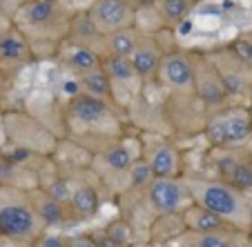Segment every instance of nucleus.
<instances>
[{
	"label": "nucleus",
	"instance_id": "14",
	"mask_svg": "<svg viewBox=\"0 0 252 247\" xmlns=\"http://www.w3.org/2000/svg\"><path fill=\"white\" fill-rule=\"evenodd\" d=\"M67 43L92 47V49H96L100 56H107V33H103L98 29V25H96L94 18H92L90 9L76 11L74 16H69Z\"/></svg>",
	"mask_w": 252,
	"mask_h": 247
},
{
	"label": "nucleus",
	"instance_id": "2",
	"mask_svg": "<svg viewBox=\"0 0 252 247\" xmlns=\"http://www.w3.org/2000/svg\"><path fill=\"white\" fill-rule=\"evenodd\" d=\"M47 225L38 216L27 190L5 187L0 194V236L20 245H33Z\"/></svg>",
	"mask_w": 252,
	"mask_h": 247
},
{
	"label": "nucleus",
	"instance_id": "23",
	"mask_svg": "<svg viewBox=\"0 0 252 247\" xmlns=\"http://www.w3.org/2000/svg\"><path fill=\"white\" fill-rule=\"evenodd\" d=\"M32 56L29 40L25 38L23 29L0 33V58L2 60H27Z\"/></svg>",
	"mask_w": 252,
	"mask_h": 247
},
{
	"label": "nucleus",
	"instance_id": "16",
	"mask_svg": "<svg viewBox=\"0 0 252 247\" xmlns=\"http://www.w3.org/2000/svg\"><path fill=\"white\" fill-rule=\"evenodd\" d=\"M145 161L152 165L154 176H181V154L167 140H152V143L143 145V154Z\"/></svg>",
	"mask_w": 252,
	"mask_h": 247
},
{
	"label": "nucleus",
	"instance_id": "22",
	"mask_svg": "<svg viewBox=\"0 0 252 247\" xmlns=\"http://www.w3.org/2000/svg\"><path fill=\"white\" fill-rule=\"evenodd\" d=\"M63 60L78 74L90 72V69H96V67L103 65V56H100L96 49L83 47V45H74V43H67V52H65V56H63Z\"/></svg>",
	"mask_w": 252,
	"mask_h": 247
},
{
	"label": "nucleus",
	"instance_id": "28",
	"mask_svg": "<svg viewBox=\"0 0 252 247\" xmlns=\"http://www.w3.org/2000/svg\"><path fill=\"white\" fill-rule=\"evenodd\" d=\"M228 47L232 49V52L237 54V56L241 58L243 62H248V65L252 67V45L248 43V38H246V36H241V38H237V40H234V43H230Z\"/></svg>",
	"mask_w": 252,
	"mask_h": 247
},
{
	"label": "nucleus",
	"instance_id": "8",
	"mask_svg": "<svg viewBox=\"0 0 252 247\" xmlns=\"http://www.w3.org/2000/svg\"><path fill=\"white\" fill-rule=\"evenodd\" d=\"M208 56L217 67V72L230 94V100L252 94V67L243 62L232 49L219 47L208 52Z\"/></svg>",
	"mask_w": 252,
	"mask_h": 247
},
{
	"label": "nucleus",
	"instance_id": "7",
	"mask_svg": "<svg viewBox=\"0 0 252 247\" xmlns=\"http://www.w3.org/2000/svg\"><path fill=\"white\" fill-rule=\"evenodd\" d=\"M217 176L232 183L243 192H252V149L243 147H212L210 152Z\"/></svg>",
	"mask_w": 252,
	"mask_h": 247
},
{
	"label": "nucleus",
	"instance_id": "29",
	"mask_svg": "<svg viewBox=\"0 0 252 247\" xmlns=\"http://www.w3.org/2000/svg\"><path fill=\"white\" fill-rule=\"evenodd\" d=\"M33 247H67V236H63V234L45 232L38 241L33 243Z\"/></svg>",
	"mask_w": 252,
	"mask_h": 247
},
{
	"label": "nucleus",
	"instance_id": "15",
	"mask_svg": "<svg viewBox=\"0 0 252 247\" xmlns=\"http://www.w3.org/2000/svg\"><path fill=\"white\" fill-rule=\"evenodd\" d=\"M61 14L58 0H27L14 16L18 29H49Z\"/></svg>",
	"mask_w": 252,
	"mask_h": 247
},
{
	"label": "nucleus",
	"instance_id": "33",
	"mask_svg": "<svg viewBox=\"0 0 252 247\" xmlns=\"http://www.w3.org/2000/svg\"><path fill=\"white\" fill-rule=\"evenodd\" d=\"M132 5L136 7V9H157L158 0H132Z\"/></svg>",
	"mask_w": 252,
	"mask_h": 247
},
{
	"label": "nucleus",
	"instance_id": "20",
	"mask_svg": "<svg viewBox=\"0 0 252 247\" xmlns=\"http://www.w3.org/2000/svg\"><path fill=\"white\" fill-rule=\"evenodd\" d=\"M78 82H81L83 91L114 103V81H112L110 74L103 69V65L96 67V69H90V72L78 74Z\"/></svg>",
	"mask_w": 252,
	"mask_h": 247
},
{
	"label": "nucleus",
	"instance_id": "12",
	"mask_svg": "<svg viewBox=\"0 0 252 247\" xmlns=\"http://www.w3.org/2000/svg\"><path fill=\"white\" fill-rule=\"evenodd\" d=\"M29 196H32V203L38 212V216L43 219V223L47 225V229L54 227H69V225L78 223V216L76 212L71 209L69 203L65 200H58L54 198L49 192H45L43 187H33L29 190Z\"/></svg>",
	"mask_w": 252,
	"mask_h": 247
},
{
	"label": "nucleus",
	"instance_id": "26",
	"mask_svg": "<svg viewBox=\"0 0 252 247\" xmlns=\"http://www.w3.org/2000/svg\"><path fill=\"white\" fill-rule=\"evenodd\" d=\"M154 178H157V176H154V171H152V165L145 161V156H136L134 163H132V167H129L127 187H125V192H143Z\"/></svg>",
	"mask_w": 252,
	"mask_h": 247
},
{
	"label": "nucleus",
	"instance_id": "17",
	"mask_svg": "<svg viewBox=\"0 0 252 247\" xmlns=\"http://www.w3.org/2000/svg\"><path fill=\"white\" fill-rule=\"evenodd\" d=\"M71 181V194H69V205L71 209L76 212V216L81 220L92 219V216L98 214L100 209V192L96 190L94 183H90L85 174L78 176H69Z\"/></svg>",
	"mask_w": 252,
	"mask_h": 247
},
{
	"label": "nucleus",
	"instance_id": "32",
	"mask_svg": "<svg viewBox=\"0 0 252 247\" xmlns=\"http://www.w3.org/2000/svg\"><path fill=\"white\" fill-rule=\"evenodd\" d=\"M92 236H94V241H96L98 247H123L121 243H116L110 234L105 232V229H100V232H92Z\"/></svg>",
	"mask_w": 252,
	"mask_h": 247
},
{
	"label": "nucleus",
	"instance_id": "1",
	"mask_svg": "<svg viewBox=\"0 0 252 247\" xmlns=\"http://www.w3.org/2000/svg\"><path fill=\"white\" fill-rule=\"evenodd\" d=\"M186 183L190 187L192 200L196 205L221 216L234 229L252 234V200L248 192L239 190L219 176H214V178L188 176Z\"/></svg>",
	"mask_w": 252,
	"mask_h": 247
},
{
	"label": "nucleus",
	"instance_id": "18",
	"mask_svg": "<svg viewBox=\"0 0 252 247\" xmlns=\"http://www.w3.org/2000/svg\"><path fill=\"white\" fill-rule=\"evenodd\" d=\"M163 49H161V43L158 38H154L152 33H143V38L138 40L136 49L132 52V65L136 69L138 78L141 82L150 81V78H157V72H158V65H161V58H163Z\"/></svg>",
	"mask_w": 252,
	"mask_h": 247
},
{
	"label": "nucleus",
	"instance_id": "9",
	"mask_svg": "<svg viewBox=\"0 0 252 247\" xmlns=\"http://www.w3.org/2000/svg\"><path fill=\"white\" fill-rule=\"evenodd\" d=\"M112 105H114L112 100L92 96L87 91H78L76 96H69V100H67L65 116L74 125H81V127L96 132L98 127L114 120V111H112L114 107Z\"/></svg>",
	"mask_w": 252,
	"mask_h": 247
},
{
	"label": "nucleus",
	"instance_id": "36",
	"mask_svg": "<svg viewBox=\"0 0 252 247\" xmlns=\"http://www.w3.org/2000/svg\"><path fill=\"white\" fill-rule=\"evenodd\" d=\"M196 2H205V0H196Z\"/></svg>",
	"mask_w": 252,
	"mask_h": 247
},
{
	"label": "nucleus",
	"instance_id": "10",
	"mask_svg": "<svg viewBox=\"0 0 252 247\" xmlns=\"http://www.w3.org/2000/svg\"><path fill=\"white\" fill-rule=\"evenodd\" d=\"M157 81L172 91H194V69H192L190 52L172 49L163 54Z\"/></svg>",
	"mask_w": 252,
	"mask_h": 247
},
{
	"label": "nucleus",
	"instance_id": "3",
	"mask_svg": "<svg viewBox=\"0 0 252 247\" xmlns=\"http://www.w3.org/2000/svg\"><path fill=\"white\" fill-rule=\"evenodd\" d=\"M210 147H239L252 138V111L243 105H225L210 111L203 129Z\"/></svg>",
	"mask_w": 252,
	"mask_h": 247
},
{
	"label": "nucleus",
	"instance_id": "5",
	"mask_svg": "<svg viewBox=\"0 0 252 247\" xmlns=\"http://www.w3.org/2000/svg\"><path fill=\"white\" fill-rule=\"evenodd\" d=\"M134 154L129 152L127 143L125 140H116V143L107 145L105 149L94 154V163L92 165V171L98 176V181H103L110 190L116 192H125L127 187V174L129 167L134 163Z\"/></svg>",
	"mask_w": 252,
	"mask_h": 247
},
{
	"label": "nucleus",
	"instance_id": "13",
	"mask_svg": "<svg viewBox=\"0 0 252 247\" xmlns=\"http://www.w3.org/2000/svg\"><path fill=\"white\" fill-rule=\"evenodd\" d=\"M179 247H252V234L241 229L225 227L214 232H192L186 229L183 236L176 241Z\"/></svg>",
	"mask_w": 252,
	"mask_h": 247
},
{
	"label": "nucleus",
	"instance_id": "6",
	"mask_svg": "<svg viewBox=\"0 0 252 247\" xmlns=\"http://www.w3.org/2000/svg\"><path fill=\"white\" fill-rule=\"evenodd\" d=\"M192 69H194V94L210 111L230 105V94L221 81L214 62L210 60L208 52H190Z\"/></svg>",
	"mask_w": 252,
	"mask_h": 247
},
{
	"label": "nucleus",
	"instance_id": "4",
	"mask_svg": "<svg viewBox=\"0 0 252 247\" xmlns=\"http://www.w3.org/2000/svg\"><path fill=\"white\" fill-rule=\"evenodd\" d=\"M141 194L154 216L181 214L194 203L183 176H157Z\"/></svg>",
	"mask_w": 252,
	"mask_h": 247
},
{
	"label": "nucleus",
	"instance_id": "31",
	"mask_svg": "<svg viewBox=\"0 0 252 247\" xmlns=\"http://www.w3.org/2000/svg\"><path fill=\"white\" fill-rule=\"evenodd\" d=\"M67 247H98L92 234H74L67 236Z\"/></svg>",
	"mask_w": 252,
	"mask_h": 247
},
{
	"label": "nucleus",
	"instance_id": "35",
	"mask_svg": "<svg viewBox=\"0 0 252 247\" xmlns=\"http://www.w3.org/2000/svg\"><path fill=\"white\" fill-rule=\"evenodd\" d=\"M0 247H11V245H7V243H2V241H0Z\"/></svg>",
	"mask_w": 252,
	"mask_h": 247
},
{
	"label": "nucleus",
	"instance_id": "25",
	"mask_svg": "<svg viewBox=\"0 0 252 247\" xmlns=\"http://www.w3.org/2000/svg\"><path fill=\"white\" fill-rule=\"evenodd\" d=\"M141 29L134 25V27H125L119 29L114 33H107V54H123V56H132V52L136 49L138 40L143 38Z\"/></svg>",
	"mask_w": 252,
	"mask_h": 247
},
{
	"label": "nucleus",
	"instance_id": "30",
	"mask_svg": "<svg viewBox=\"0 0 252 247\" xmlns=\"http://www.w3.org/2000/svg\"><path fill=\"white\" fill-rule=\"evenodd\" d=\"M25 2H27V0H0V16L14 20V16L18 14Z\"/></svg>",
	"mask_w": 252,
	"mask_h": 247
},
{
	"label": "nucleus",
	"instance_id": "27",
	"mask_svg": "<svg viewBox=\"0 0 252 247\" xmlns=\"http://www.w3.org/2000/svg\"><path fill=\"white\" fill-rule=\"evenodd\" d=\"M105 232L110 234V236L114 238L116 243H121L123 247H127L129 243H132V236H134L132 223H129L127 216H123V219H114V220H110V223L105 225Z\"/></svg>",
	"mask_w": 252,
	"mask_h": 247
},
{
	"label": "nucleus",
	"instance_id": "24",
	"mask_svg": "<svg viewBox=\"0 0 252 247\" xmlns=\"http://www.w3.org/2000/svg\"><path fill=\"white\" fill-rule=\"evenodd\" d=\"M194 5H199L196 0H158L157 11H158V18H161V25L170 29L179 27L190 16Z\"/></svg>",
	"mask_w": 252,
	"mask_h": 247
},
{
	"label": "nucleus",
	"instance_id": "11",
	"mask_svg": "<svg viewBox=\"0 0 252 247\" xmlns=\"http://www.w3.org/2000/svg\"><path fill=\"white\" fill-rule=\"evenodd\" d=\"M136 7L132 0H94L90 14L103 33H114L119 29L136 25Z\"/></svg>",
	"mask_w": 252,
	"mask_h": 247
},
{
	"label": "nucleus",
	"instance_id": "34",
	"mask_svg": "<svg viewBox=\"0 0 252 247\" xmlns=\"http://www.w3.org/2000/svg\"><path fill=\"white\" fill-rule=\"evenodd\" d=\"M246 38H248V43H250V45H252V31H250V33H248Z\"/></svg>",
	"mask_w": 252,
	"mask_h": 247
},
{
	"label": "nucleus",
	"instance_id": "19",
	"mask_svg": "<svg viewBox=\"0 0 252 247\" xmlns=\"http://www.w3.org/2000/svg\"><path fill=\"white\" fill-rule=\"evenodd\" d=\"M183 220H186V227L192 229V232H214V229H225L232 227L228 225L221 216H217L214 212L201 207V205L192 203L190 207L183 212Z\"/></svg>",
	"mask_w": 252,
	"mask_h": 247
},
{
	"label": "nucleus",
	"instance_id": "21",
	"mask_svg": "<svg viewBox=\"0 0 252 247\" xmlns=\"http://www.w3.org/2000/svg\"><path fill=\"white\" fill-rule=\"evenodd\" d=\"M103 69L110 74V78L121 85H132V82H141L136 69L132 65V58L123 56V54H107L103 56Z\"/></svg>",
	"mask_w": 252,
	"mask_h": 247
}]
</instances>
